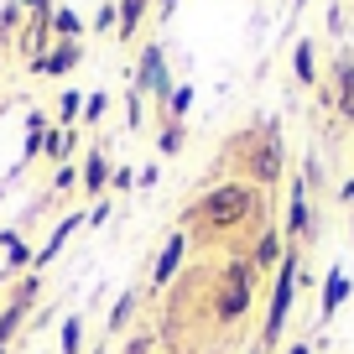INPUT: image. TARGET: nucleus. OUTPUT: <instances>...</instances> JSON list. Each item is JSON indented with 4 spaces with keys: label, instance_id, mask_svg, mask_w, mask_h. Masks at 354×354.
Masks as SVG:
<instances>
[{
    "label": "nucleus",
    "instance_id": "nucleus-21",
    "mask_svg": "<svg viewBox=\"0 0 354 354\" xmlns=\"http://www.w3.org/2000/svg\"><path fill=\"white\" fill-rule=\"evenodd\" d=\"M193 94H198L193 84H177V88H172V100H167V120H188V110H193Z\"/></svg>",
    "mask_w": 354,
    "mask_h": 354
},
{
    "label": "nucleus",
    "instance_id": "nucleus-22",
    "mask_svg": "<svg viewBox=\"0 0 354 354\" xmlns=\"http://www.w3.org/2000/svg\"><path fill=\"white\" fill-rule=\"evenodd\" d=\"M115 26H120V6H115V0H100V11H94V32L115 37Z\"/></svg>",
    "mask_w": 354,
    "mask_h": 354
},
{
    "label": "nucleus",
    "instance_id": "nucleus-26",
    "mask_svg": "<svg viewBox=\"0 0 354 354\" xmlns=\"http://www.w3.org/2000/svg\"><path fill=\"white\" fill-rule=\"evenodd\" d=\"M120 354H156V333H151V328L125 333V349H120Z\"/></svg>",
    "mask_w": 354,
    "mask_h": 354
},
{
    "label": "nucleus",
    "instance_id": "nucleus-8",
    "mask_svg": "<svg viewBox=\"0 0 354 354\" xmlns=\"http://www.w3.org/2000/svg\"><path fill=\"white\" fill-rule=\"evenodd\" d=\"M88 224V209H68L63 219L53 224V230H47V240H42V250H37V261H32V271H47V266L57 261V255H63V245L73 240L78 230H84Z\"/></svg>",
    "mask_w": 354,
    "mask_h": 354
},
{
    "label": "nucleus",
    "instance_id": "nucleus-25",
    "mask_svg": "<svg viewBox=\"0 0 354 354\" xmlns=\"http://www.w3.org/2000/svg\"><path fill=\"white\" fill-rule=\"evenodd\" d=\"M125 125H131V131H146V100L136 88H125Z\"/></svg>",
    "mask_w": 354,
    "mask_h": 354
},
{
    "label": "nucleus",
    "instance_id": "nucleus-23",
    "mask_svg": "<svg viewBox=\"0 0 354 354\" xmlns=\"http://www.w3.org/2000/svg\"><path fill=\"white\" fill-rule=\"evenodd\" d=\"M344 292H349V281H344V271H328V287H323V318H328L333 308L344 302Z\"/></svg>",
    "mask_w": 354,
    "mask_h": 354
},
{
    "label": "nucleus",
    "instance_id": "nucleus-20",
    "mask_svg": "<svg viewBox=\"0 0 354 354\" xmlns=\"http://www.w3.org/2000/svg\"><path fill=\"white\" fill-rule=\"evenodd\" d=\"M73 188H78V162H63V167H53V183H47V193H53V198H68Z\"/></svg>",
    "mask_w": 354,
    "mask_h": 354
},
{
    "label": "nucleus",
    "instance_id": "nucleus-32",
    "mask_svg": "<svg viewBox=\"0 0 354 354\" xmlns=\"http://www.w3.org/2000/svg\"><path fill=\"white\" fill-rule=\"evenodd\" d=\"M172 11H177V0H156V16H162V21H167Z\"/></svg>",
    "mask_w": 354,
    "mask_h": 354
},
{
    "label": "nucleus",
    "instance_id": "nucleus-2",
    "mask_svg": "<svg viewBox=\"0 0 354 354\" xmlns=\"http://www.w3.org/2000/svg\"><path fill=\"white\" fill-rule=\"evenodd\" d=\"M224 156L240 162V183H250V188H277L281 172H287V146H281L277 120H255L240 136H230Z\"/></svg>",
    "mask_w": 354,
    "mask_h": 354
},
{
    "label": "nucleus",
    "instance_id": "nucleus-16",
    "mask_svg": "<svg viewBox=\"0 0 354 354\" xmlns=\"http://www.w3.org/2000/svg\"><path fill=\"white\" fill-rule=\"evenodd\" d=\"M281 250H287V245H281V234H277V230H261L255 250H245V255L255 261V271H266V266H277V261H281Z\"/></svg>",
    "mask_w": 354,
    "mask_h": 354
},
{
    "label": "nucleus",
    "instance_id": "nucleus-24",
    "mask_svg": "<svg viewBox=\"0 0 354 354\" xmlns=\"http://www.w3.org/2000/svg\"><path fill=\"white\" fill-rule=\"evenodd\" d=\"M21 11L32 26H53V11H57V0H21Z\"/></svg>",
    "mask_w": 354,
    "mask_h": 354
},
{
    "label": "nucleus",
    "instance_id": "nucleus-31",
    "mask_svg": "<svg viewBox=\"0 0 354 354\" xmlns=\"http://www.w3.org/2000/svg\"><path fill=\"white\" fill-rule=\"evenodd\" d=\"M26 73H32V78H47V53L32 57V63H26Z\"/></svg>",
    "mask_w": 354,
    "mask_h": 354
},
{
    "label": "nucleus",
    "instance_id": "nucleus-30",
    "mask_svg": "<svg viewBox=\"0 0 354 354\" xmlns=\"http://www.w3.org/2000/svg\"><path fill=\"white\" fill-rule=\"evenodd\" d=\"M156 177H162V172H156V162L136 167V188H156Z\"/></svg>",
    "mask_w": 354,
    "mask_h": 354
},
{
    "label": "nucleus",
    "instance_id": "nucleus-14",
    "mask_svg": "<svg viewBox=\"0 0 354 354\" xmlns=\"http://www.w3.org/2000/svg\"><path fill=\"white\" fill-rule=\"evenodd\" d=\"M53 42H84V16L73 6H57L53 11Z\"/></svg>",
    "mask_w": 354,
    "mask_h": 354
},
{
    "label": "nucleus",
    "instance_id": "nucleus-34",
    "mask_svg": "<svg viewBox=\"0 0 354 354\" xmlns=\"http://www.w3.org/2000/svg\"><path fill=\"white\" fill-rule=\"evenodd\" d=\"M287 354H313V349H308V344H292V349H287Z\"/></svg>",
    "mask_w": 354,
    "mask_h": 354
},
{
    "label": "nucleus",
    "instance_id": "nucleus-6",
    "mask_svg": "<svg viewBox=\"0 0 354 354\" xmlns=\"http://www.w3.org/2000/svg\"><path fill=\"white\" fill-rule=\"evenodd\" d=\"M110 141H88L84 151H78V193L84 198H110Z\"/></svg>",
    "mask_w": 354,
    "mask_h": 354
},
{
    "label": "nucleus",
    "instance_id": "nucleus-4",
    "mask_svg": "<svg viewBox=\"0 0 354 354\" xmlns=\"http://www.w3.org/2000/svg\"><path fill=\"white\" fill-rule=\"evenodd\" d=\"M292 297H297V245L281 250V271H277V287H271V313H266V328H261V349L281 344V323L292 313Z\"/></svg>",
    "mask_w": 354,
    "mask_h": 354
},
{
    "label": "nucleus",
    "instance_id": "nucleus-5",
    "mask_svg": "<svg viewBox=\"0 0 354 354\" xmlns=\"http://www.w3.org/2000/svg\"><path fill=\"white\" fill-rule=\"evenodd\" d=\"M188 255H193L188 234H183V230H172V234H167V245L156 250L151 271H146V292H141V297H156V292H167V287H172V281H177V271L188 266Z\"/></svg>",
    "mask_w": 354,
    "mask_h": 354
},
{
    "label": "nucleus",
    "instance_id": "nucleus-29",
    "mask_svg": "<svg viewBox=\"0 0 354 354\" xmlns=\"http://www.w3.org/2000/svg\"><path fill=\"white\" fill-rule=\"evenodd\" d=\"M110 214H115V203H110V198H100L94 209H88V224H84V230H100V224H110Z\"/></svg>",
    "mask_w": 354,
    "mask_h": 354
},
{
    "label": "nucleus",
    "instance_id": "nucleus-1",
    "mask_svg": "<svg viewBox=\"0 0 354 354\" xmlns=\"http://www.w3.org/2000/svg\"><path fill=\"white\" fill-rule=\"evenodd\" d=\"M261 214H266V198L250 188V183H240V177H214L209 188H203L188 209L177 214V230L188 234V245L198 250V245L230 240L234 230L255 224Z\"/></svg>",
    "mask_w": 354,
    "mask_h": 354
},
{
    "label": "nucleus",
    "instance_id": "nucleus-18",
    "mask_svg": "<svg viewBox=\"0 0 354 354\" xmlns=\"http://www.w3.org/2000/svg\"><path fill=\"white\" fill-rule=\"evenodd\" d=\"M21 26H26V11H21V0H0V47H11Z\"/></svg>",
    "mask_w": 354,
    "mask_h": 354
},
{
    "label": "nucleus",
    "instance_id": "nucleus-10",
    "mask_svg": "<svg viewBox=\"0 0 354 354\" xmlns=\"http://www.w3.org/2000/svg\"><path fill=\"white\" fill-rule=\"evenodd\" d=\"M42 162L47 167H63V162H78V125H47V141H42Z\"/></svg>",
    "mask_w": 354,
    "mask_h": 354
},
{
    "label": "nucleus",
    "instance_id": "nucleus-3",
    "mask_svg": "<svg viewBox=\"0 0 354 354\" xmlns=\"http://www.w3.org/2000/svg\"><path fill=\"white\" fill-rule=\"evenodd\" d=\"M131 88L156 110V125H162V120H167V100H172L177 78H172V63H167V47L156 42V37L141 47V57H136V68H131Z\"/></svg>",
    "mask_w": 354,
    "mask_h": 354
},
{
    "label": "nucleus",
    "instance_id": "nucleus-28",
    "mask_svg": "<svg viewBox=\"0 0 354 354\" xmlns=\"http://www.w3.org/2000/svg\"><path fill=\"white\" fill-rule=\"evenodd\" d=\"M313 73H318V68H313V42H302L297 47V78H302V84H313Z\"/></svg>",
    "mask_w": 354,
    "mask_h": 354
},
{
    "label": "nucleus",
    "instance_id": "nucleus-7",
    "mask_svg": "<svg viewBox=\"0 0 354 354\" xmlns=\"http://www.w3.org/2000/svg\"><path fill=\"white\" fill-rule=\"evenodd\" d=\"M250 302H255V287H245V281H214V292H209V313L219 328H234L250 313Z\"/></svg>",
    "mask_w": 354,
    "mask_h": 354
},
{
    "label": "nucleus",
    "instance_id": "nucleus-37",
    "mask_svg": "<svg viewBox=\"0 0 354 354\" xmlns=\"http://www.w3.org/2000/svg\"><path fill=\"white\" fill-rule=\"evenodd\" d=\"M11 354H21V349H11Z\"/></svg>",
    "mask_w": 354,
    "mask_h": 354
},
{
    "label": "nucleus",
    "instance_id": "nucleus-12",
    "mask_svg": "<svg viewBox=\"0 0 354 354\" xmlns=\"http://www.w3.org/2000/svg\"><path fill=\"white\" fill-rule=\"evenodd\" d=\"M57 354H88V323H84L78 308L57 323Z\"/></svg>",
    "mask_w": 354,
    "mask_h": 354
},
{
    "label": "nucleus",
    "instance_id": "nucleus-27",
    "mask_svg": "<svg viewBox=\"0 0 354 354\" xmlns=\"http://www.w3.org/2000/svg\"><path fill=\"white\" fill-rule=\"evenodd\" d=\"M131 188H136V167H115V172H110V193H115V198H125Z\"/></svg>",
    "mask_w": 354,
    "mask_h": 354
},
{
    "label": "nucleus",
    "instance_id": "nucleus-19",
    "mask_svg": "<svg viewBox=\"0 0 354 354\" xmlns=\"http://www.w3.org/2000/svg\"><path fill=\"white\" fill-rule=\"evenodd\" d=\"M78 115H84V88H63L57 94V125H78Z\"/></svg>",
    "mask_w": 354,
    "mask_h": 354
},
{
    "label": "nucleus",
    "instance_id": "nucleus-35",
    "mask_svg": "<svg viewBox=\"0 0 354 354\" xmlns=\"http://www.w3.org/2000/svg\"><path fill=\"white\" fill-rule=\"evenodd\" d=\"M0 297H6V281H0Z\"/></svg>",
    "mask_w": 354,
    "mask_h": 354
},
{
    "label": "nucleus",
    "instance_id": "nucleus-15",
    "mask_svg": "<svg viewBox=\"0 0 354 354\" xmlns=\"http://www.w3.org/2000/svg\"><path fill=\"white\" fill-rule=\"evenodd\" d=\"M183 146H188V125L183 120H162L156 125V156H177Z\"/></svg>",
    "mask_w": 354,
    "mask_h": 354
},
{
    "label": "nucleus",
    "instance_id": "nucleus-17",
    "mask_svg": "<svg viewBox=\"0 0 354 354\" xmlns=\"http://www.w3.org/2000/svg\"><path fill=\"white\" fill-rule=\"evenodd\" d=\"M104 115H110V88H94V94H84V115H78V125H84V131H100Z\"/></svg>",
    "mask_w": 354,
    "mask_h": 354
},
{
    "label": "nucleus",
    "instance_id": "nucleus-11",
    "mask_svg": "<svg viewBox=\"0 0 354 354\" xmlns=\"http://www.w3.org/2000/svg\"><path fill=\"white\" fill-rule=\"evenodd\" d=\"M141 302H146L141 292H120V297H115V308L104 313V339H120V333L131 328V318L141 313Z\"/></svg>",
    "mask_w": 354,
    "mask_h": 354
},
{
    "label": "nucleus",
    "instance_id": "nucleus-33",
    "mask_svg": "<svg viewBox=\"0 0 354 354\" xmlns=\"http://www.w3.org/2000/svg\"><path fill=\"white\" fill-rule=\"evenodd\" d=\"M88 354H110V344H104V339H100V344H88Z\"/></svg>",
    "mask_w": 354,
    "mask_h": 354
},
{
    "label": "nucleus",
    "instance_id": "nucleus-36",
    "mask_svg": "<svg viewBox=\"0 0 354 354\" xmlns=\"http://www.w3.org/2000/svg\"><path fill=\"white\" fill-rule=\"evenodd\" d=\"M0 198H6V183H0Z\"/></svg>",
    "mask_w": 354,
    "mask_h": 354
},
{
    "label": "nucleus",
    "instance_id": "nucleus-13",
    "mask_svg": "<svg viewBox=\"0 0 354 354\" xmlns=\"http://www.w3.org/2000/svg\"><path fill=\"white\" fill-rule=\"evenodd\" d=\"M78 63H84V42H53V53H47V78H73Z\"/></svg>",
    "mask_w": 354,
    "mask_h": 354
},
{
    "label": "nucleus",
    "instance_id": "nucleus-9",
    "mask_svg": "<svg viewBox=\"0 0 354 354\" xmlns=\"http://www.w3.org/2000/svg\"><path fill=\"white\" fill-rule=\"evenodd\" d=\"M47 125H53V120H47L42 110H32V115H26V136H21V162H16L11 172H6V183H16V177H21V172H26L32 162H42V141H47Z\"/></svg>",
    "mask_w": 354,
    "mask_h": 354
}]
</instances>
